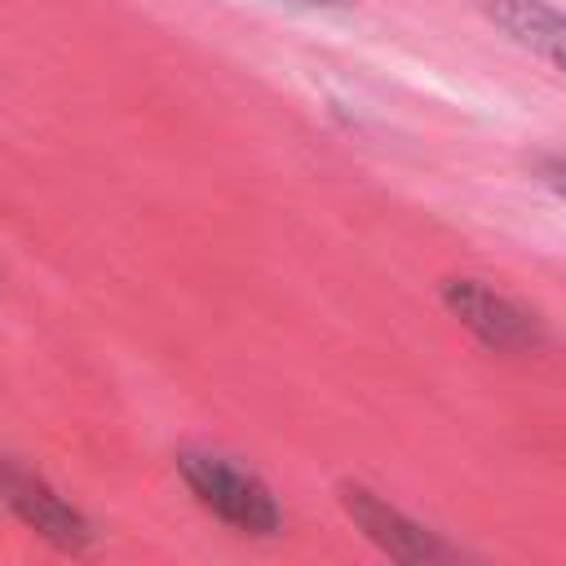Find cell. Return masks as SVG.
I'll return each instance as SVG.
<instances>
[{"label":"cell","instance_id":"52a82bcc","mask_svg":"<svg viewBox=\"0 0 566 566\" xmlns=\"http://www.w3.org/2000/svg\"><path fill=\"white\" fill-rule=\"evenodd\" d=\"M270 4H287V9H345L349 0H270Z\"/></svg>","mask_w":566,"mask_h":566},{"label":"cell","instance_id":"7a4b0ae2","mask_svg":"<svg viewBox=\"0 0 566 566\" xmlns=\"http://www.w3.org/2000/svg\"><path fill=\"white\" fill-rule=\"evenodd\" d=\"M438 301L447 305V314L473 332L478 345H486L491 354H535L548 345V327L544 318L513 301L509 292L482 283V279H469V274H447L438 283Z\"/></svg>","mask_w":566,"mask_h":566},{"label":"cell","instance_id":"5b68a950","mask_svg":"<svg viewBox=\"0 0 566 566\" xmlns=\"http://www.w3.org/2000/svg\"><path fill=\"white\" fill-rule=\"evenodd\" d=\"M504 40L539 57L566 80V9L553 0H469Z\"/></svg>","mask_w":566,"mask_h":566},{"label":"cell","instance_id":"6da1fadb","mask_svg":"<svg viewBox=\"0 0 566 566\" xmlns=\"http://www.w3.org/2000/svg\"><path fill=\"white\" fill-rule=\"evenodd\" d=\"M172 469L186 482V491L195 495V504L203 513H212L221 526H230L234 535L279 539L287 531V513H283L274 486L261 473H252L248 464H239L234 455H221L212 447H181L172 455Z\"/></svg>","mask_w":566,"mask_h":566},{"label":"cell","instance_id":"277c9868","mask_svg":"<svg viewBox=\"0 0 566 566\" xmlns=\"http://www.w3.org/2000/svg\"><path fill=\"white\" fill-rule=\"evenodd\" d=\"M336 504H340V513H345L385 557H394V562L420 566V562L460 557V548H455L442 531L424 526L420 517H411L407 509H398L394 500H385L380 491H371L367 482H354V478L336 482Z\"/></svg>","mask_w":566,"mask_h":566},{"label":"cell","instance_id":"8992f818","mask_svg":"<svg viewBox=\"0 0 566 566\" xmlns=\"http://www.w3.org/2000/svg\"><path fill=\"white\" fill-rule=\"evenodd\" d=\"M535 181L566 203V155H557V150L553 155H539L535 159Z\"/></svg>","mask_w":566,"mask_h":566},{"label":"cell","instance_id":"3957f363","mask_svg":"<svg viewBox=\"0 0 566 566\" xmlns=\"http://www.w3.org/2000/svg\"><path fill=\"white\" fill-rule=\"evenodd\" d=\"M0 504L49 548L57 553H88L97 544V526L80 504H71L40 469L22 464L18 455H0Z\"/></svg>","mask_w":566,"mask_h":566}]
</instances>
